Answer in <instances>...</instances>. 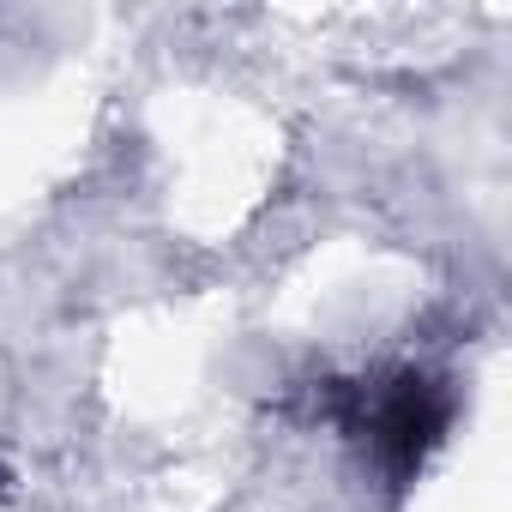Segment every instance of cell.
Listing matches in <instances>:
<instances>
[{"label":"cell","instance_id":"obj_1","mask_svg":"<svg viewBox=\"0 0 512 512\" xmlns=\"http://www.w3.org/2000/svg\"><path fill=\"white\" fill-rule=\"evenodd\" d=\"M446 392L428 380V374H386V380H362L356 386V434L368 440V452L392 470V476H410L422 470V458L440 446L446 434Z\"/></svg>","mask_w":512,"mask_h":512}]
</instances>
